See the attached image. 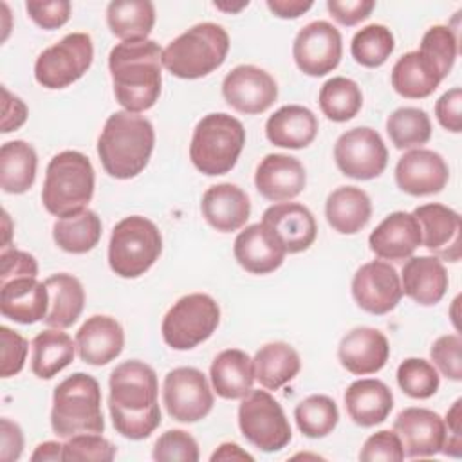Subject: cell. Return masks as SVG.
<instances>
[{"mask_svg":"<svg viewBox=\"0 0 462 462\" xmlns=\"http://www.w3.org/2000/svg\"><path fill=\"white\" fill-rule=\"evenodd\" d=\"M108 410L116 431L130 440L150 437L161 424L155 370L137 359L117 365L110 374Z\"/></svg>","mask_w":462,"mask_h":462,"instance_id":"obj_1","label":"cell"},{"mask_svg":"<svg viewBox=\"0 0 462 462\" xmlns=\"http://www.w3.org/2000/svg\"><path fill=\"white\" fill-rule=\"evenodd\" d=\"M162 49L153 40L117 43L108 56L114 96L126 112H144L161 96Z\"/></svg>","mask_w":462,"mask_h":462,"instance_id":"obj_2","label":"cell"},{"mask_svg":"<svg viewBox=\"0 0 462 462\" xmlns=\"http://www.w3.org/2000/svg\"><path fill=\"white\" fill-rule=\"evenodd\" d=\"M153 144L152 123L144 116L121 110L105 121L97 139V155L110 177L125 180L146 168Z\"/></svg>","mask_w":462,"mask_h":462,"instance_id":"obj_3","label":"cell"},{"mask_svg":"<svg viewBox=\"0 0 462 462\" xmlns=\"http://www.w3.org/2000/svg\"><path fill=\"white\" fill-rule=\"evenodd\" d=\"M229 34L213 22H202L175 40L162 51V65L168 72L182 79H197L217 70L227 56Z\"/></svg>","mask_w":462,"mask_h":462,"instance_id":"obj_4","label":"cell"},{"mask_svg":"<svg viewBox=\"0 0 462 462\" xmlns=\"http://www.w3.org/2000/svg\"><path fill=\"white\" fill-rule=\"evenodd\" d=\"M96 175L87 155L76 150L56 153L45 171L42 202L54 217H69L87 208L94 195Z\"/></svg>","mask_w":462,"mask_h":462,"instance_id":"obj_5","label":"cell"},{"mask_svg":"<svg viewBox=\"0 0 462 462\" xmlns=\"http://www.w3.org/2000/svg\"><path fill=\"white\" fill-rule=\"evenodd\" d=\"M51 426L61 439L78 433H103L101 388L92 375L76 372L54 388Z\"/></svg>","mask_w":462,"mask_h":462,"instance_id":"obj_6","label":"cell"},{"mask_svg":"<svg viewBox=\"0 0 462 462\" xmlns=\"http://www.w3.org/2000/svg\"><path fill=\"white\" fill-rule=\"evenodd\" d=\"M245 144L244 125L224 112L204 116L191 137L189 159L204 175H224L231 171Z\"/></svg>","mask_w":462,"mask_h":462,"instance_id":"obj_7","label":"cell"},{"mask_svg":"<svg viewBox=\"0 0 462 462\" xmlns=\"http://www.w3.org/2000/svg\"><path fill=\"white\" fill-rule=\"evenodd\" d=\"M161 251L162 236L159 227L141 215H130L112 229L108 263L121 278H139L157 262Z\"/></svg>","mask_w":462,"mask_h":462,"instance_id":"obj_8","label":"cell"},{"mask_svg":"<svg viewBox=\"0 0 462 462\" xmlns=\"http://www.w3.org/2000/svg\"><path fill=\"white\" fill-rule=\"evenodd\" d=\"M220 323L218 303L204 292L177 300L162 319V339L175 350H189L206 341Z\"/></svg>","mask_w":462,"mask_h":462,"instance_id":"obj_9","label":"cell"},{"mask_svg":"<svg viewBox=\"0 0 462 462\" xmlns=\"http://www.w3.org/2000/svg\"><path fill=\"white\" fill-rule=\"evenodd\" d=\"M238 426L245 440L265 453L280 451L292 439L283 408L265 390H251L242 397Z\"/></svg>","mask_w":462,"mask_h":462,"instance_id":"obj_10","label":"cell"},{"mask_svg":"<svg viewBox=\"0 0 462 462\" xmlns=\"http://www.w3.org/2000/svg\"><path fill=\"white\" fill-rule=\"evenodd\" d=\"M92 60V38L87 32H70L36 58L34 78L45 88H65L90 69Z\"/></svg>","mask_w":462,"mask_h":462,"instance_id":"obj_11","label":"cell"},{"mask_svg":"<svg viewBox=\"0 0 462 462\" xmlns=\"http://www.w3.org/2000/svg\"><path fill=\"white\" fill-rule=\"evenodd\" d=\"M162 402L171 419L197 422L213 408V392L206 375L193 366H179L166 374L162 383Z\"/></svg>","mask_w":462,"mask_h":462,"instance_id":"obj_12","label":"cell"},{"mask_svg":"<svg viewBox=\"0 0 462 462\" xmlns=\"http://www.w3.org/2000/svg\"><path fill=\"white\" fill-rule=\"evenodd\" d=\"M334 159L343 175L370 180L384 171L388 150L383 137L374 128L357 126L337 137Z\"/></svg>","mask_w":462,"mask_h":462,"instance_id":"obj_13","label":"cell"},{"mask_svg":"<svg viewBox=\"0 0 462 462\" xmlns=\"http://www.w3.org/2000/svg\"><path fill=\"white\" fill-rule=\"evenodd\" d=\"M341 54V34L325 20H316L301 27L292 43L294 61L307 76L318 78L332 72L339 65Z\"/></svg>","mask_w":462,"mask_h":462,"instance_id":"obj_14","label":"cell"},{"mask_svg":"<svg viewBox=\"0 0 462 462\" xmlns=\"http://www.w3.org/2000/svg\"><path fill=\"white\" fill-rule=\"evenodd\" d=\"M352 296L370 314L381 316L393 310L402 298L401 278L395 267L383 260L363 263L352 278Z\"/></svg>","mask_w":462,"mask_h":462,"instance_id":"obj_15","label":"cell"},{"mask_svg":"<svg viewBox=\"0 0 462 462\" xmlns=\"http://www.w3.org/2000/svg\"><path fill=\"white\" fill-rule=\"evenodd\" d=\"M226 103L242 114H262L278 97L274 78L260 67L238 65L222 81Z\"/></svg>","mask_w":462,"mask_h":462,"instance_id":"obj_16","label":"cell"},{"mask_svg":"<svg viewBox=\"0 0 462 462\" xmlns=\"http://www.w3.org/2000/svg\"><path fill=\"white\" fill-rule=\"evenodd\" d=\"M420 227V238L426 249L437 258L448 262H458L462 256L460 249V215L439 202L417 206L411 213Z\"/></svg>","mask_w":462,"mask_h":462,"instance_id":"obj_17","label":"cell"},{"mask_svg":"<svg viewBox=\"0 0 462 462\" xmlns=\"http://www.w3.org/2000/svg\"><path fill=\"white\" fill-rule=\"evenodd\" d=\"M404 457H433L440 453L446 439L444 419L428 408H404L393 420Z\"/></svg>","mask_w":462,"mask_h":462,"instance_id":"obj_18","label":"cell"},{"mask_svg":"<svg viewBox=\"0 0 462 462\" xmlns=\"http://www.w3.org/2000/svg\"><path fill=\"white\" fill-rule=\"evenodd\" d=\"M449 180V168L440 153L426 148L406 152L395 166L399 189L413 197L440 193Z\"/></svg>","mask_w":462,"mask_h":462,"instance_id":"obj_19","label":"cell"},{"mask_svg":"<svg viewBox=\"0 0 462 462\" xmlns=\"http://www.w3.org/2000/svg\"><path fill=\"white\" fill-rule=\"evenodd\" d=\"M307 184L303 164L285 153H269L256 166L254 186L258 193L273 202L298 197Z\"/></svg>","mask_w":462,"mask_h":462,"instance_id":"obj_20","label":"cell"},{"mask_svg":"<svg viewBox=\"0 0 462 462\" xmlns=\"http://www.w3.org/2000/svg\"><path fill=\"white\" fill-rule=\"evenodd\" d=\"M337 357L341 366L350 374H375L386 365L390 357V345L381 330L372 327H356L339 341Z\"/></svg>","mask_w":462,"mask_h":462,"instance_id":"obj_21","label":"cell"},{"mask_svg":"<svg viewBox=\"0 0 462 462\" xmlns=\"http://www.w3.org/2000/svg\"><path fill=\"white\" fill-rule=\"evenodd\" d=\"M262 222L276 235L285 253H301L309 249L316 240V218L303 204H274L263 211Z\"/></svg>","mask_w":462,"mask_h":462,"instance_id":"obj_22","label":"cell"},{"mask_svg":"<svg viewBox=\"0 0 462 462\" xmlns=\"http://www.w3.org/2000/svg\"><path fill=\"white\" fill-rule=\"evenodd\" d=\"M422 244L419 222L411 213L393 211L370 233L368 245L381 260L404 262Z\"/></svg>","mask_w":462,"mask_h":462,"instance_id":"obj_23","label":"cell"},{"mask_svg":"<svg viewBox=\"0 0 462 462\" xmlns=\"http://www.w3.org/2000/svg\"><path fill=\"white\" fill-rule=\"evenodd\" d=\"M233 254L247 273L267 274L283 263L287 253L276 235L263 222H258L238 233L233 244Z\"/></svg>","mask_w":462,"mask_h":462,"instance_id":"obj_24","label":"cell"},{"mask_svg":"<svg viewBox=\"0 0 462 462\" xmlns=\"http://www.w3.org/2000/svg\"><path fill=\"white\" fill-rule=\"evenodd\" d=\"M123 327L112 316H90L76 332V350L79 359L87 365H106L123 352Z\"/></svg>","mask_w":462,"mask_h":462,"instance_id":"obj_25","label":"cell"},{"mask_svg":"<svg viewBox=\"0 0 462 462\" xmlns=\"http://www.w3.org/2000/svg\"><path fill=\"white\" fill-rule=\"evenodd\" d=\"M200 209L211 227L222 233H231L247 222L251 202L242 188L231 182H222L204 191Z\"/></svg>","mask_w":462,"mask_h":462,"instance_id":"obj_26","label":"cell"},{"mask_svg":"<svg viewBox=\"0 0 462 462\" xmlns=\"http://www.w3.org/2000/svg\"><path fill=\"white\" fill-rule=\"evenodd\" d=\"M448 283V271L437 256H410L401 273L402 294L424 307L439 303Z\"/></svg>","mask_w":462,"mask_h":462,"instance_id":"obj_27","label":"cell"},{"mask_svg":"<svg viewBox=\"0 0 462 462\" xmlns=\"http://www.w3.org/2000/svg\"><path fill=\"white\" fill-rule=\"evenodd\" d=\"M0 312L22 325L43 319L49 312V291L36 278H16L0 283Z\"/></svg>","mask_w":462,"mask_h":462,"instance_id":"obj_28","label":"cell"},{"mask_svg":"<svg viewBox=\"0 0 462 462\" xmlns=\"http://www.w3.org/2000/svg\"><path fill=\"white\" fill-rule=\"evenodd\" d=\"M348 417L363 428L386 420L393 408L392 390L379 379H357L345 392Z\"/></svg>","mask_w":462,"mask_h":462,"instance_id":"obj_29","label":"cell"},{"mask_svg":"<svg viewBox=\"0 0 462 462\" xmlns=\"http://www.w3.org/2000/svg\"><path fill=\"white\" fill-rule=\"evenodd\" d=\"M265 135L280 148H305L318 135V117L307 106L285 105L267 119Z\"/></svg>","mask_w":462,"mask_h":462,"instance_id":"obj_30","label":"cell"},{"mask_svg":"<svg viewBox=\"0 0 462 462\" xmlns=\"http://www.w3.org/2000/svg\"><path fill=\"white\" fill-rule=\"evenodd\" d=\"M393 90L408 99H422L435 92L442 76L437 65L420 51H410L402 54L392 69Z\"/></svg>","mask_w":462,"mask_h":462,"instance_id":"obj_31","label":"cell"},{"mask_svg":"<svg viewBox=\"0 0 462 462\" xmlns=\"http://www.w3.org/2000/svg\"><path fill=\"white\" fill-rule=\"evenodd\" d=\"M325 217L334 231L354 235L361 231L372 217L370 197L361 188L339 186L327 197Z\"/></svg>","mask_w":462,"mask_h":462,"instance_id":"obj_32","label":"cell"},{"mask_svg":"<svg viewBox=\"0 0 462 462\" xmlns=\"http://www.w3.org/2000/svg\"><path fill=\"white\" fill-rule=\"evenodd\" d=\"M209 377L217 395L222 399H242L253 390V359L238 348L222 350L211 363Z\"/></svg>","mask_w":462,"mask_h":462,"instance_id":"obj_33","label":"cell"},{"mask_svg":"<svg viewBox=\"0 0 462 462\" xmlns=\"http://www.w3.org/2000/svg\"><path fill=\"white\" fill-rule=\"evenodd\" d=\"M43 283L49 291V312L43 318V323L51 328L72 327L85 307L81 282L72 274L58 273L49 276Z\"/></svg>","mask_w":462,"mask_h":462,"instance_id":"obj_34","label":"cell"},{"mask_svg":"<svg viewBox=\"0 0 462 462\" xmlns=\"http://www.w3.org/2000/svg\"><path fill=\"white\" fill-rule=\"evenodd\" d=\"M301 368L298 352L283 341L260 346L253 359L254 379L267 390H278L292 381Z\"/></svg>","mask_w":462,"mask_h":462,"instance_id":"obj_35","label":"cell"},{"mask_svg":"<svg viewBox=\"0 0 462 462\" xmlns=\"http://www.w3.org/2000/svg\"><path fill=\"white\" fill-rule=\"evenodd\" d=\"M38 155L25 141H9L0 148V186L5 193H25L36 179Z\"/></svg>","mask_w":462,"mask_h":462,"instance_id":"obj_36","label":"cell"},{"mask_svg":"<svg viewBox=\"0 0 462 462\" xmlns=\"http://www.w3.org/2000/svg\"><path fill=\"white\" fill-rule=\"evenodd\" d=\"M106 23L123 42L148 40L155 23V7L150 0H114L106 7Z\"/></svg>","mask_w":462,"mask_h":462,"instance_id":"obj_37","label":"cell"},{"mask_svg":"<svg viewBox=\"0 0 462 462\" xmlns=\"http://www.w3.org/2000/svg\"><path fill=\"white\" fill-rule=\"evenodd\" d=\"M76 343L61 328L42 330L32 339L31 370L40 379H52L74 359Z\"/></svg>","mask_w":462,"mask_h":462,"instance_id":"obj_38","label":"cell"},{"mask_svg":"<svg viewBox=\"0 0 462 462\" xmlns=\"http://www.w3.org/2000/svg\"><path fill=\"white\" fill-rule=\"evenodd\" d=\"M56 245L72 254L92 251L101 238V218L92 209H81L69 217H61L52 226Z\"/></svg>","mask_w":462,"mask_h":462,"instance_id":"obj_39","label":"cell"},{"mask_svg":"<svg viewBox=\"0 0 462 462\" xmlns=\"http://www.w3.org/2000/svg\"><path fill=\"white\" fill-rule=\"evenodd\" d=\"M319 108L321 112L336 123L352 119L363 105V94L359 85L345 76H336L327 79L319 88Z\"/></svg>","mask_w":462,"mask_h":462,"instance_id":"obj_40","label":"cell"},{"mask_svg":"<svg viewBox=\"0 0 462 462\" xmlns=\"http://www.w3.org/2000/svg\"><path fill=\"white\" fill-rule=\"evenodd\" d=\"M386 132L397 150L420 148L431 137V121L422 108L401 106L388 116Z\"/></svg>","mask_w":462,"mask_h":462,"instance_id":"obj_41","label":"cell"},{"mask_svg":"<svg viewBox=\"0 0 462 462\" xmlns=\"http://www.w3.org/2000/svg\"><path fill=\"white\" fill-rule=\"evenodd\" d=\"M298 430L309 439H321L337 426L339 411L328 395L314 393L300 401L294 408Z\"/></svg>","mask_w":462,"mask_h":462,"instance_id":"obj_42","label":"cell"},{"mask_svg":"<svg viewBox=\"0 0 462 462\" xmlns=\"http://www.w3.org/2000/svg\"><path fill=\"white\" fill-rule=\"evenodd\" d=\"M393 47L395 40L392 31L381 23H370L354 34L350 52L359 65L375 69L390 58Z\"/></svg>","mask_w":462,"mask_h":462,"instance_id":"obj_43","label":"cell"},{"mask_svg":"<svg viewBox=\"0 0 462 462\" xmlns=\"http://www.w3.org/2000/svg\"><path fill=\"white\" fill-rule=\"evenodd\" d=\"M397 384L411 399H428L437 393L440 377L430 361L408 357L397 368Z\"/></svg>","mask_w":462,"mask_h":462,"instance_id":"obj_44","label":"cell"},{"mask_svg":"<svg viewBox=\"0 0 462 462\" xmlns=\"http://www.w3.org/2000/svg\"><path fill=\"white\" fill-rule=\"evenodd\" d=\"M419 51L437 65L444 79L455 65L458 54V38L451 27L433 25L424 32Z\"/></svg>","mask_w":462,"mask_h":462,"instance_id":"obj_45","label":"cell"},{"mask_svg":"<svg viewBox=\"0 0 462 462\" xmlns=\"http://www.w3.org/2000/svg\"><path fill=\"white\" fill-rule=\"evenodd\" d=\"M116 458V446L101 433H78L63 444V460H97L110 462Z\"/></svg>","mask_w":462,"mask_h":462,"instance_id":"obj_46","label":"cell"},{"mask_svg":"<svg viewBox=\"0 0 462 462\" xmlns=\"http://www.w3.org/2000/svg\"><path fill=\"white\" fill-rule=\"evenodd\" d=\"M152 457L157 462H173V460L197 462L199 444L184 430H168L155 440Z\"/></svg>","mask_w":462,"mask_h":462,"instance_id":"obj_47","label":"cell"},{"mask_svg":"<svg viewBox=\"0 0 462 462\" xmlns=\"http://www.w3.org/2000/svg\"><path fill=\"white\" fill-rule=\"evenodd\" d=\"M462 339L458 334H444L437 337L430 348V356L437 370L451 379V381H462Z\"/></svg>","mask_w":462,"mask_h":462,"instance_id":"obj_48","label":"cell"},{"mask_svg":"<svg viewBox=\"0 0 462 462\" xmlns=\"http://www.w3.org/2000/svg\"><path fill=\"white\" fill-rule=\"evenodd\" d=\"M402 458H404L402 444L397 433L390 430H381L370 435L359 451V460L363 462H377V460L401 462Z\"/></svg>","mask_w":462,"mask_h":462,"instance_id":"obj_49","label":"cell"},{"mask_svg":"<svg viewBox=\"0 0 462 462\" xmlns=\"http://www.w3.org/2000/svg\"><path fill=\"white\" fill-rule=\"evenodd\" d=\"M0 341H2L0 374L5 379L11 375H16L23 368L29 343L23 336H20L16 330H11L9 327H0Z\"/></svg>","mask_w":462,"mask_h":462,"instance_id":"obj_50","label":"cell"},{"mask_svg":"<svg viewBox=\"0 0 462 462\" xmlns=\"http://www.w3.org/2000/svg\"><path fill=\"white\" fill-rule=\"evenodd\" d=\"M25 9L31 20L40 25L42 29L52 31L65 25L70 18V2L69 0H52V2H25Z\"/></svg>","mask_w":462,"mask_h":462,"instance_id":"obj_51","label":"cell"},{"mask_svg":"<svg viewBox=\"0 0 462 462\" xmlns=\"http://www.w3.org/2000/svg\"><path fill=\"white\" fill-rule=\"evenodd\" d=\"M38 262L32 254L18 249H5L0 254V283L16 278H36Z\"/></svg>","mask_w":462,"mask_h":462,"instance_id":"obj_52","label":"cell"},{"mask_svg":"<svg viewBox=\"0 0 462 462\" xmlns=\"http://www.w3.org/2000/svg\"><path fill=\"white\" fill-rule=\"evenodd\" d=\"M374 0H328L327 9L332 18L346 27H352L370 16L374 11Z\"/></svg>","mask_w":462,"mask_h":462,"instance_id":"obj_53","label":"cell"},{"mask_svg":"<svg viewBox=\"0 0 462 462\" xmlns=\"http://www.w3.org/2000/svg\"><path fill=\"white\" fill-rule=\"evenodd\" d=\"M462 90L460 87H453L448 92H444L437 103H435V116L442 128L458 134L462 130Z\"/></svg>","mask_w":462,"mask_h":462,"instance_id":"obj_54","label":"cell"},{"mask_svg":"<svg viewBox=\"0 0 462 462\" xmlns=\"http://www.w3.org/2000/svg\"><path fill=\"white\" fill-rule=\"evenodd\" d=\"M446 439L442 446V453L453 458H458L462 455V399H457L453 406L449 408L446 420Z\"/></svg>","mask_w":462,"mask_h":462,"instance_id":"obj_55","label":"cell"},{"mask_svg":"<svg viewBox=\"0 0 462 462\" xmlns=\"http://www.w3.org/2000/svg\"><path fill=\"white\" fill-rule=\"evenodd\" d=\"M23 451V433L20 426L7 417L0 420V460L14 462Z\"/></svg>","mask_w":462,"mask_h":462,"instance_id":"obj_56","label":"cell"},{"mask_svg":"<svg viewBox=\"0 0 462 462\" xmlns=\"http://www.w3.org/2000/svg\"><path fill=\"white\" fill-rule=\"evenodd\" d=\"M27 119V105L2 87V134L18 130Z\"/></svg>","mask_w":462,"mask_h":462,"instance_id":"obj_57","label":"cell"},{"mask_svg":"<svg viewBox=\"0 0 462 462\" xmlns=\"http://www.w3.org/2000/svg\"><path fill=\"white\" fill-rule=\"evenodd\" d=\"M269 11L278 18H298L312 7L310 0H267Z\"/></svg>","mask_w":462,"mask_h":462,"instance_id":"obj_58","label":"cell"},{"mask_svg":"<svg viewBox=\"0 0 462 462\" xmlns=\"http://www.w3.org/2000/svg\"><path fill=\"white\" fill-rule=\"evenodd\" d=\"M31 460L32 462H45V460L58 462V460H63V444L54 442V440L42 442V444L36 446L34 453L31 455Z\"/></svg>","mask_w":462,"mask_h":462,"instance_id":"obj_59","label":"cell"},{"mask_svg":"<svg viewBox=\"0 0 462 462\" xmlns=\"http://www.w3.org/2000/svg\"><path fill=\"white\" fill-rule=\"evenodd\" d=\"M209 460L217 462V460H254V458H253V455L244 451L238 444L224 442L217 448V451L211 455Z\"/></svg>","mask_w":462,"mask_h":462,"instance_id":"obj_60","label":"cell"},{"mask_svg":"<svg viewBox=\"0 0 462 462\" xmlns=\"http://www.w3.org/2000/svg\"><path fill=\"white\" fill-rule=\"evenodd\" d=\"M213 5L217 7V9H220V11H226V13H238V11H242L244 7H247L249 5V2L245 0V2H238V4H229V2H213Z\"/></svg>","mask_w":462,"mask_h":462,"instance_id":"obj_61","label":"cell"},{"mask_svg":"<svg viewBox=\"0 0 462 462\" xmlns=\"http://www.w3.org/2000/svg\"><path fill=\"white\" fill-rule=\"evenodd\" d=\"M4 224H5V240H4V244H2V249L5 251V247H7V242H9V235H11V231H9V224H11V220H9V215H7V211H4Z\"/></svg>","mask_w":462,"mask_h":462,"instance_id":"obj_62","label":"cell"}]
</instances>
